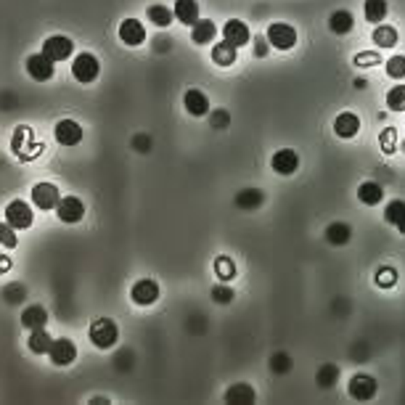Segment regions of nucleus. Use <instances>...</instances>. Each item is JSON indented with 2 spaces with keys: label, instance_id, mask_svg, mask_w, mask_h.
<instances>
[{
  "label": "nucleus",
  "instance_id": "nucleus-4",
  "mask_svg": "<svg viewBox=\"0 0 405 405\" xmlns=\"http://www.w3.org/2000/svg\"><path fill=\"white\" fill-rule=\"evenodd\" d=\"M268 43H270V48L275 51H291L294 45H297V29L286 22H273V24L268 26Z\"/></svg>",
  "mask_w": 405,
  "mask_h": 405
},
{
  "label": "nucleus",
  "instance_id": "nucleus-9",
  "mask_svg": "<svg viewBox=\"0 0 405 405\" xmlns=\"http://www.w3.org/2000/svg\"><path fill=\"white\" fill-rule=\"evenodd\" d=\"M48 358H51L53 366H72L77 360V347L72 339H53L51 350H48Z\"/></svg>",
  "mask_w": 405,
  "mask_h": 405
},
{
  "label": "nucleus",
  "instance_id": "nucleus-12",
  "mask_svg": "<svg viewBox=\"0 0 405 405\" xmlns=\"http://www.w3.org/2000/svg\"><path fill=\"white\" fill-rule=\"evenodd\" d=\"M56 212H59V220L61 222L75 225V222H79L85 217V204H82V199H77V197H64L59 201Z\"/></svg>",
  "mask_w": 405,
  "mask_h": 405
},
{
  "label": "nucleus",
  "instance_id": "nucleus-42",
  "mask_svg": "<svg viewBox=\"0 0 405 405\" xmlns=\"http://www.w3.org/2000/svg\"><path fill=\"white\" fill-rule=\"evenodd\" d=\"M215 125H217V128H225V125H228V112L217 109V112L212 114V128H215Z\"/></svg>",
  "mask_w": 405,
  "mask_h": 405
},
{
  "label": "nucleus",
  "instance_id": "nucleus-18",
  "mask_svg": "<svg viewBox=\"0 0 405 405\" xmlns=\"http://www.w3.org/2000/svg\"><path fill=\"white\" fill-rule=\"evenodd\" d=\"M222 38L228 40V43H234V45H247L249 40H252V32H249V26L241 22V19H228L225 22V26L220 29Z\"/></svg>",
  "mask_w": 405,
  "mask_h": 405
},
{
  "label": "nucleus",
  "instance_id": "nucleus-23",
  "mask_svg": "<svg viewBox=\"0 0 405 405\" xmlns=\"http://www.w3.org/2000/svg\"><path fill=\"white\" fill-rule=\"evenodd\" d=\"M48 323V310L43 307V305H29L24 307V313H22V326L29 328V331H35V328H45Z\"/></svg>",
  "mask_w": 405,
  "mask_h": 405
},
{
  "label": "nucleus",
  "instance_id": "nucleus-8",
  "mask_svg": "<svg viewBox=\"0 0 405 405\" xmlns=\"http://www.w3.org/2000/svg\"><path fill=\"white\" fill-rule=\"evenodd\" d=\"M43 53L51 59V61H66L72 53H75V43L66 38V35H51V38L43 43Z\"/></svg>",
  "mask_w": 405,
  "mask_h": 405
},
{
  "label": "nucleus",
  "instance_id": "nucleus-5",
  "mask_svg": "<svg viewBox=\"0 0 405 405\" xmlns=\"http://www.w3.org/2000/svg\"><path fill=\"white\" fill-rule=\"evenodd\" d=\"M6 222L16 228V231H26V228H32V222H35V215H32V207L22 201V199H13L8 201V207H6Z\"/></svg>",
  "mask_w": 405,
  "mask_h": 405
},
{
  "label": "nucleus",
  "instance_id": "nucleus-13",
  "mask_svg": "<svg viewBox=\"0 0 405 405\" xmlns=\"http://www.w3.org/2000/svg\"><path fill=\"white\" fill-rule=\"evenodd\" d=\"M53 138L61 146H77L82 141V128H79L75 119H61L53 128Z\"/></svg>",
  "mask_w": 405,
  "mask_h": 405
},
{
  "label": "nucleus",
  "instance_id": "nucleus-20",
  "mask_svg": "<svg viewBox=\"0 0 405 405\" xmlns=\"http://www.w3.org/2000/svg\"><path fill=\"white\" fill-rule=\"evenodd\" d=\"M172 13H175V19L185 26H194L201 19L199 16V3L197 0H175V6H172Z\"/></svg>",
  "mask_w": 405,
  "mask_h": 405
},
{
  "label": "nucleus",
  "instance_id": "nucleus-35",
  "mask_svg": "<svg viewBox=\"0 0 405 405\" xmlns=\"http://www.w3.org/2000/svg\"><path fill=\"white\" fill-rule=\"evenodd\" d=\"M384 66H387V75L392 79H405V56H400V53H397V56H390Z\"/></svg>",
  "mask_w": 405,
  "mask_h": 405
},
{
  "label": "nucleus",
  "instance_id": "nucleus-29",
  "mask_svg": "<svg viewBox=\"0 0 405 405\" xmlns=\"http://www.w3.org/2000/svg\"><path fill=\"white\" fill-rule=\"evenodd\" d=\"M51 344H53V339L45 328H35V331L29 334V339H26V347H29L35 355H48Z\"/></svg>",
  "mask_w": 405,
  "mask_h": 405
},
{
  "label": "nucleus",
  "instance_id": "nucleus-26",
  "mask_svg": "<svg viewBox=\"0 0 405 405\" xmlns=\"http://www.w3.org/2000/svg\"><path fill=\"white\" fill-rule=\"evenodd\" d=\"M353 26H355V16L350 11H344V8H339V11H334L328 16V29L334 35H347V32H353Z\"/></svg>",
  "mask_w": 405,
  "mask_h": 405
},
{
  "label": "nucleus",
  "instance_id": "nucleus-2",
  "mask_svg": "<svg viewBox=\"0 0 405 405\" xmlns=\"http://www.w3.org/2000/svg\"><path fill=\"white\" fill-rule=\"evenodd\" d=\"M72 75H75V79L77 82H82V85H91V82H95L98 79V75H101V64H98V59L93 56V53H79V56H75V61H72Z\"/></svg>",
  "mask_w": 405,
  "mask_h": 405
},
{
  "label": "nucleus",
  "instance_id": "nucleus-24",
  "mask_svg": "<svg viewBox=\"0 0 405 405\" xmlns=\"http://www.w3.org/2000/svg\"><path fill=\"white\" fill-rule=\"evenodd\" d=\"M215 35H217V26L212 19H199L197 24L191 26V40L197 43V45H209V43H215Z\"/></svg>",
  "mask_w": 405,
  "mask_h": 405
},
{
  "label": "nucleus",
  "instance_id": "nucleus-28",
  "mask_svg": "<svg viewBox=\"0 0 405 405\" xmlns=\"http://www.w3.org/2000/svg\"><path fill=\"white\" fill-rule=\"evenodd\" d=\"M387 13H390L387 0H363V16L371 24H381L387 19Z\"/></svg>",
  "mask_w": 405,
  "mask_h": 405
},
{
  "label": "nucleus",
  "instance_id": "nucleus-38",
  "mask_svg": "<svg viewBox=\"0 0 405 405\" xmlns=\"http://www.w3.org/2000/svg\"><path fill=\"white\" fill-rule=\"evenodd\" d=\"M0 244L6 249H13L19 241H16V228H11L8 222H0Z\"/></svg>",
  "mask_w": 405,
  "mask_h": 405
},
{
  "label": "nucleus",
  "instance_id": "nucleus-17",
  "mask_svg": "<svg viewBox=\"0 0 405 405\" xmlns=\"http://www.w3.org/2000/svg\"><path fill=\"white\" fill-rule=\"evenodd\" d=\"M323 238H326L331 247H347L350 238H353V228H350V222L344 220L328 222L326 231H323Z\"/></svg>",
  "mask_w": 405,
  "mask_h": 405
},
{
  "label": "nucleus",
  "instance_id": "nucleus-32",
  "mask_svg": "<svg viewBox=\"0 0 405 405\" xmlns=\"http://www.w3.org/2000/svg\"><path fill=\"white\" fill-rule=\"evenodd\" d=\"M146 16H148V22L157 26H170L172 22V8H167V6H159V3H154V6H148L146 8Z\"/></svg>",
  "mask_w": 405,
  "mask_h": 405
},
{
  "label": "nucleus",
  "instance_id": "nucleus-21",
  "mask_svg": "<svg viewBox=\"0 0 405 405\" xmlns=\"http://www.w3.org/2000/svg\"><path fill=\"white\" fill-rule=\"evenodd\" d=\"M236 59H238V45L228 43L225 38H222V43H215V48H212V61H215V64L234 66Z\"/></svg>",
  "mask_w": 405,
  "mask_h": 405
},
{
  "label": "nucleus",
  "instance_id": "nucleus-39",
  "mask_svg": "<svg viewBox=\"0 0 405 405\" xmlns=\"http://www.w3.org/2000/svg\"><path fill=\"white\" fill-rule=\"evenodd\" d=\"M270 368H273V374H289L291 371V358L284 353H278L270 358Z\"/></svg>",
  "mask_w": 405,
  "mask_h": 405
},
{
  "label": "nucleus",
  "instance_id": "nucleus-11",
  "mask_svg": "<svg viewBox=\"0 0 405 405\" xmlns=\"http://www.w3.org/2000/svg\"><path fill=\"white\" fill-rule=\"evenodd\" d=\"M270 167L278 175H294V172L300 170V154L294 148H278L273 159H270Z\"/></svg>",
  "mask_w": 405,
  "mask_h": 405
},
{
  "label": "nucleus",
  "instance_id": "nucleus-7",
  "mask_svg": "<svg viewBox=\"0 0 405 405\" xmlns=\"http://www.w3.org/2000/svg\"><path fill=\"white\" fill-rule=\"evenodd\" d=\"M26 75L35 82H48L56 75V61H51L45 53H32L26 59Z\"/></svg>",
  "mask_w": 405,
  "mask_h": 405
},
{
  "label": "nucleus",
  "instance_id": "nucleus-37",
  "mask_svg": "<svg viewBox=\"0 0 405 405\" xmlns=\"http://www.w3.org/2000/svg\"><path fill=\"white\" fill-rule=\"evenodd\" d=\"M397 284V270L395 268H381L376 270V286L379 289H392Z\"/></svg>",
  "mask_w": 405,
  "mask_h": 405
},
{
  "label": "nucleus",
  "instance_id": "nucleus-34",
  "mask_svg": "<svg viewBox=\"0 0 405 405\" xmlns=\"http://www.w3.org/2000/svg\"><path fill=\"white\" fill-rule=\"evenodd\" d=\"M339 379V368L334 366V363H326V366L318 368V374H315V381H318V387H334Z\"/></svg>",
  "mask_w": 405,
  "mask_h": 405
},
{
  "label": "nucleus",
  "instance_id": "nucleus-44",
  "mask_svg": "<svg viewBox=\"0 0 405 405\" xmlns=\"http://www.w3.org/2000/svg\"><path fill=\"white\" fill-rule=\"evenodd\" d=\"M381 148H387V151H392L395 148V130L381 132Z\"/></svg>",
  "mask_w": 405,
  "mask_h": 405
},
{
  "label": "nucleus",
  "instance_id": "nucleus-22",
  "mask_svg": "<svg viewBox=\"0 0 405 405\" xmlns=\"http://www.w3.org/2000/svg\"><path fill=\"white\" fill-rule=\"evenodd\" d=\"M381 199H384L381 183H376V181H363V183H360V188H358V201H360V204L376 207V204H381Z\"/></svg>",
  "mask_w": 405,
  "mask_h": 405
},
{
  "label": "nucleus",
  "instance_id": "nucleus-15",
  "mask_svg": "<svg viewBox=\"0 0 405 405\" xmlns=\"http://www.w3.org/2000/svg\"><path fill=\"white\" fill-rule=\"evenodd\" d=\"M119 40L125 43V45H130V48H138V45H144L146 43V26L138 22V19H125L122 24H119Z\"/></svg>",
  "mask_w": 405,
  "mask_h": 405
},
{
  "label": "nucleus",
  "instance_id": "nucleus-43",
  "mask_svg": "<svg viewBox=\"0 0 405 405\" xmlns=\"http://www.w3.org/2000/svg\"><path fill=\"white\" fill-rule=\"evenodd\" d=\"M268 45H270V43H268V38L265 40H254V56H260V59H265V56H268Z\"/></svg>",
  "mask_w": 405,
  "mask_h": 405
},
{
  "label": "nucleus",
  "instance_id": "nucleus-33",
  "mask_svg": "<svg viewBox=\"0 0 405 405\" xmlns=\"http://www.w3.org/2000/svg\"><path fill=\"white\" fill-rule=\"evenodd\" d=\"M236 262L231 260V257H225V254H220V257H215V275L220 278V281H231V278H236Z\"/></svg>",
  "mask_w": 405,
  "mask_h": 405
},
{
  "label": "nucleus",
  "instance_id": "nucleus-16",
  "mask_svg": "<svg viewBox=\"0 0 405 405\" xmlns=\"http://www.w3.org/2000/svg\"><path fill=\"white\" fill-rule=\"evenodd\" d=\"M334 132H337V138H342V141L355 138L360 132V117L353 114V112H342L339 117L334 119Z\"/></svg>",
  "mask_w": 405,
  "mask_h": 405
},
{
  "label": "nucleus",
  "instance_id": "nucleus-14",
  "mask_svg": "<svg viewBox=\"0 0 405 405\" xmlns=\"http://www.w3.org/2000/svg\"><path fill=\"white\" fill-rule=\"evenodd\" d=\"M130 297L135 305H154L159 300V284L154 278H141L135 286L130 289Z\"/></svg>",
  "mask_w": 405,
  "mask_h": 405
},
{
  "label": "nucleus",
  "instance_id": "nucleus-45",
  "mask_svg": "<svg viewBox=\"0 0 405 405\" xmlns=\"http://www.w3.org/2000/svg\"><path fill=\"white\" fill-rule=\"evenodd\" d=\"M8 270H11V260L0 254V275H3V273H8Z\"/></svg>",
  "mask_w": 405,
  "mask_h": 405
},
{
  "label": "nucleus",
  "instance_id": "nucleus-19",
  "mask_svg": "<svg viewBox=\"0 0 405 405\" xmlns=\"http://www.w3.org/2000/svg\"><path fill=\"white\" fill-rule=\"evenodd\" d=\"M183 106L191 117H204V114H209V98L199 88H188L185 91Z\"/></svg>",
  "mask_w": 405,
  "mask_h": 405
},
{
  "label": "nucleus",
  "instance_id": "nucleus-6",
  "mask_svg": "<svg viewBox=\"0 0 405 405\" xmlns=\"http://www.w3.org/2000/svg\"><path fill=\"white\" fill-rule=\"evenodd\" d=\"M347 392L358 403H368V400H374V395L379 392V384H376V379L371 374H355L350 384H347Z\"/></svg>",
  "mask_w": 405,
  "mask_h": 405
},
{
  "label": "nucleus",
  "instance_id": "nucleus-31",
  "mask_svg": "<svg viewBox=\"0 0 405 405\" xmlns=\"http://www.w3.org/2000/svg\"><path fill=\"white\" fill-rule=\"evenodd\" d=\"M374 43L379 48H395L397 45V29L390 24H376V29H374Z\"/></svg>",
  "mask_w": 405,
  "mask_h": 405
},
{
  "label": "nucleus",
  "instance_id": "nucleus-10",
  "mask_svg": "<svg viewBox=\"0 0 405 405\" xmlns=\"http://www.w3.org/2000/svg\"><path fill=\"white\" fill-rule=\"evenodd\" d=\"M32 201H35V207L43 209V212H48V209H56L59 207V201H61V197H59V188L53 183H38L35 188H32Z\"/></svg>",
  "mask_w": 405,
  "mask_h": 405
},
{
  "label": "nucleus",
  "instance_id": "nucleus-27",
  "mask_svg": "<svg viewBox=\"0 0 405 405\" xmlns=\"http://www.w3.org/2000/svg\"><path fill=\"white\" fill-rule=\"evenodd\" d=\"M257 400V392L249 387V384H234L231 390H228V395H225V403H231V405H252Z\"/></svg>",
  "mask_w": 405,
  "mask_h": 405
},
{
  "label": "nucleus",
  "instance_id": "nucleus-25",
  "mask_svg": "<svg viewBox=\"0 0 405 405\" xmlns=\"http://www.w3.org/2000/svg\"><path fill=\"white\" fill-rule=\"evenodd\" d=\"M236 207L238 209H260L265 204V194H262L260 188H241L238 194H236Z\"/></svg>",
  "mask_w": 405,
  "mask_h": 405
},
{
  "label": "nucleus",
  "instance_id": "nucleus-1",
  "mask_svg": "<svg viewBox=\"0 0 405 405\" xmlns=\"http://www.w3.org/2000/svg\"><path fill=\"white\" fill-rule=\"evenodd\" d=\"M13 154L22 159V162H29V159H35L43 151V146L35 141V135H32V130L26 128V125H19L16 128V132H13Z\"/></svg>",
  "mask_w": 405,
  "mask_h": 405
},
{
  "label": "nucleus",
  "instance_id": "nucleus-30",
  "mask_svg": "<svg viewBox=\"0 0 405 405\" xmlns=\"http://www.w3.org/2000/svg\"><path fill=\"white\" fill-rule=\"evenodd\" d=\"M384 217H387V222H392L400 234H405V201L403 199L390 201L387 209H384Z\"/></svg>",
  "mask_w": 405,
  "mask_h": 405
},
{
  "label": "nucleus",
  "instance_id": "nucleus-3",
  "mask_svg": "<svg viewBox=\"0 0 405 405\" xmlns=\"http://www.w3.org/2000/svg\"><path fill=\"white\" fill-rule=\"evenodd\" d=\"M119 339V328L112 318H98L91 326V342L98 347V350H109L114 347Z\"/></svg>",
  "mask_w": 405,
  "mask_h": 405
},
{
  "label": "nucleus",
  "instance_id": "nucleus-36",
  "mask_svg": "<svg viewBox=\"0 0 405 405\" xmlns=\"http://www.w3.org/2000/svg\"><path fill=\"white\" fill-rule=\"evenodd\" d=\"M387 106L392 112H405V85H395L392 91L387 93Z\"/></svg>",
  "mask_w": 405,
  "mask_h": 405
},
{
  "label": "nucleus",
  "instance_id": "nucleus-40",
  "mask_svg": "<svg viewBox=\"0 0 405 405\" xmlns=\"http://www.w3.org/2000/svg\"><path fill=\"white\" fill-rule=\"evenodd\" d=\"M236 297V291L231 286H215L212 289V300L217 302V305H231Z\"/></svg>",
  "mask_w": 405,
  "mask_h": 405
},
{
  "label": "nucleus",
  "instance_id": "nucleus-41",
  "mask_svg": "<svg viewBox=\"0 0 405 405\" xmlns=\"http://www.w3.org/2000/svg\"><path fill=\"white\" fill-rule=\"evenodd\" d=\"M355 64H358V66L379 64V56H376V53H368V51H363V53H360V56H355Z\"/></svg>",
  "mask_w": 405,
  "mask_h": 405
}]
</instances>
